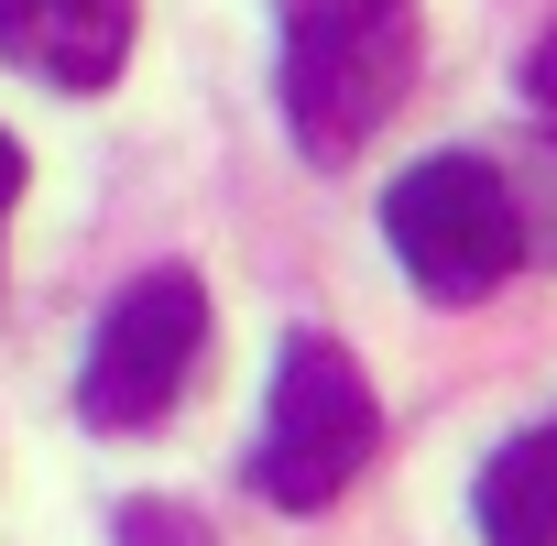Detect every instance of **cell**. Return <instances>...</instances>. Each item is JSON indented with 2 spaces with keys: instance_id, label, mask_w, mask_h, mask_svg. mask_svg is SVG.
Returning <instances> with one entry per match:
<instances>
[{
  "instance_id": "obj_9",
  "label": "cell",
  "mask_w": 557,
  "mask_h": 546,
  "mask_svg": "<svg viewBox=\"0 0 557 546\" xmlns=\"http://www.w3.org/2000/svg\"><path fill=\"white\" fill-rule=\"evenodd\" d=\"M23 175H34V164H23V142L0 132V219H12V197H23Z\"/></svg>"
},
{
  "instance_id": "obj_5",
  "label": "cell",
  "mask_w": 557,
  "mask_h": 546,
  "mask_svg": "<svg viewBox=\"0 0 557 546\" xmlns=\"http://www.w3.org/2000/svg\"><path fill=\"white\" fill-rule=\"evenodd\" d=\"M0 55L45 88H110L132 55V0H0Z\"/></svg>"
},
{
  "instance_id": "obj_8",
  "label": "cell",
  "mask_w": 557,
  "mask_h": 546,
  "mask_svg": "<svg viewBox=\"0 0 557 546\" xmlns=\"http://www.w3.org/2000/svg\"><path fill=\"white\" fill-rule=\"evenodd\" d=\"M524 110H546V121H557V23H546V45L524 55Z\"/></svg>"
},
{
  "instance_id": "obj_3",
  "label": "cell",
  "mask_w": 557,
  "mask_h": 546,
  "mask_svg": "<svg viewBox=\"0 0 557 546\" xmlns=\"http://www.w3.org/2000/svg\"><path fill=\"white\" fill-rule=\"evenodd\" d=\"M383 240H394V262L416 273L437 307H481L503 273L535 251L513 175L481 164V153H426V164H405L394 197H383Z\"/></svg>"
},
{
  "instance_id": "obj_6",
  "label": "cell",
  "mask_w": 557,
  "mask_h": 546,
  "mask_svg": "<svg viewBox=\"0 0 557 546\" xmlns=\"http://www.w3.org/2000/svg\"><path fill=\"white\" fill-rule=\"evenodd\" d=\"M470 513H481V546H557V415L492 448Z\"/></svg>"
},
{
  "instance_id": "obj_4",
  "label": "cell",
  "mask_w": 557,
  "mask_h": 546,
  "mask_svg": "<svg viewBox=\"0 0 557 546\" xmlns=\"http://www.w3.org/2000/svg\"><path fill=\"white\" fill-rule=\"evenodd\" d=\"M197 350H208V285H197L186 262H164V273H143V285H121L110 318L88 328L77 415L110 426V437H121V426H153V415L186 394Z\"/></svg>"
},
{
  "instance_id": "obj_1",
  "label": "cell",
  "mask_w": 557,
  "mask_h": 546,
  "mask_svg": "<svg viewBox=\"0 0 557 546\" xmlns=\"http://www.w3.org/2000/svg\"><path fill=\"white\" fill-rule=\"evenodd\" d=\"M285 23V132L307 164H350L405 77H416V0H273Z\"/></svg>"
},
{
  "instance_id": "obj_2",
  "label": "cell",
  "mask_w": 557,
  "mask_h": 546,
  "mask_svg": "<svg viewBox=\"0 0 557 546\" xmlns=\"http://www.w3.org/2000/svg\"><path fill=\"white\" fill-rule=\"evenodd\" d=\"M383 448V405L361 383V361L318 328L285 339V361H273V394H262V437H251V492L285 502V513H318L339 502Z\"/></svg>"
},
{
  "instance_id": "obj_7",
  "label": "cell",
  "mask_w": 557,
  "mask_h": 546,
  "mask_svg": "<svg viewBox=\"0 0 557 546\" xmlns=\"http://www.w3.org/2000/svg\"><path fill=\"white\" fill-rule=\"evenodd\" d=\"M110 535H121V546H208V524H197L186 502H121Z\"/></svg>"
}]
</instances>
